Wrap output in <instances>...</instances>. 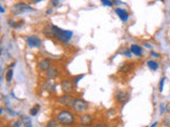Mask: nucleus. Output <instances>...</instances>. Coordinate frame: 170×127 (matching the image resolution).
<instances>
[{
  "mask_svg": "<svg viewBox=\"0 0 170 127\" xmlns=\"http://www.w3.org/2000/svg\"><path fill=\"white\" fill-rule=\"evenodd\" d=\"M56 120L60 125L64 126V127H70V126L75 125V123H76L75 115H73V112L70 111L69 109H63L61 111L57 112Z\"/></svg>",
  "mask_w": 170,
  "mask_h": 127,
  "instance_id": "nucleus-1",
  "label": "nucleus"
},
{
  "mask_svg": "<svg viewBox=\"0 0 170 127\" xmlns=\"http://www.w3.org/2000/svg\"><path fill=\"white\" fill-rule=\"evenodd\" d=\"M73 33L68 30H63L56 26L52 25V38L56 39L61 44H68L72 38Z\"/></svg>",
  "mask_w": 170,
  "mask_h": 127,
  "instance_id": "nucleus-2",
  "label": "nucleus"
},
{
  "mask_svg": "<svg viewBox=\"0 0 170 127\" xmlns=\"http://www.w3.org/2000/svg\"><path fill=\"white\" fill-rule=\"evenodd\" d=\"M73 109V111L77 113H84L86 110H88V103H87L85 100L80 99V98H77L73 102V105L71 107Z\"/></svg>",
  "mask_w": 170,
  "mask_h": 127,
  "instance_id": "nucleus-3",
  "label": "nucleus"
},
{
  "mask_svg": "<svg viewBox=\"0 0 170 127\" xmlns=\"http://www.w3.org/2000/svg\"><path fill=\"white\" fill-rule=\"evenodd\" d=\"M30 11H34V9L30 7L28 3H26V2H18V3H15L12 7V13L14 15L23 14V13L30 12Z\"/></svg>",
  "mask_w": 170,
  "mask_h": 127,
  "instance_id": "nucleus-4",
  "label": "nucleus"
},
{
  "mask_svg": "<svg viewBox=\"0 0 170 127\" xmlns=\"http://www.w3.org/2000/svg\"><path fill=\"white\" fill-rule=\"evenodd\" d=\"M75 100H76L75 96H72L70 93H65V94H63V95L60 96L59 100H57V102H59L61 105H63L64 107L70 108V107H72Z\"/></svg>",
  "mask_w": 170,
  "mask_h": 127,
  "instance_id": "nucleus-5",
  "label": "nucleus"
},
{
  "mask_svg": "<svg viewBox=\"0 0 170 127\" xmlns=\"http://www.w3.org/2000/svg\"><path fill=\"white\" fill-rule=\"evenodd\" d=\"M94 117L90 113H83L80 117V124L83 127H90L94 125Z\"/></svg>",
  "mask_w": 170,
  "mask_h": 127,
  "instance_id": "nucleus-6",
  "label": "nucleus"
},
{
  "mask_svg": "<svg viewBox=\"0 0 170 127\" xmlns=\"http://www.w3.org/2000/svg\"><path fill=\"white\" fill-rule=\"evenodd\" d=\"M73 83L71 80H63L61 82V88L64 93H71L73 91Z\"/></svg>",
  "mask_w": 170,
  "mask_h": 127,
  "instance_id": "nucleus-7",
  "label": "nucleus"
},
{
  "mask_svg": "<svg viewBox=\"0 0 170 127\" xmlns=\"http://www.w3.org/2000/svg\"><path fill=\"white\" fill-rule=\"evenodd\" d=\"M27 44L30 48H38L42 46V40L38 38L37 36H29L26 39Z\"/></svg>",
  "mask_w": 170,
  "mask_h": 127,
  "instance_id": "nucleus-8",
  "label": "nucleus"
},
{
  "mask_svg": "<svg viewBox=\"0 0 170 127\" xmlns=\"http://www.w3.org/2000/svg\"><path fill=\"white\" fill-rule=\"evenodd\" d=\"M129 93L127 91H118V92L116 93V95H115V100H116V102L118 103V104H125V102L129 101Z\"/></svg>",
  "mask_w": 170,
  "mask_h": 127,
  "instance_id": "nucleus-9",
  "label": "nucleus"
},
{
  "mask_svg": "<svg viewBox=\"0 0 170 127\" xmlns=\"http://www.w3.org/2000/svg\"><path fill=\"white\" fill-rule=\"evenodd\" d=\"M38 68L42 71H48L51 68V59L50 58H44L38 63Z\"/></svg>",
  "mask_w": 170,
  "mask_h": 127,
  "instance_id": "nucleus-10",
  "label": "nucleus"
},
{
  "mask_svg": "<svg viewBox=\"0 0 170 127\" xmlns=\"http://www.w3.org/2000/svg\"><path fill=\"white\" fill-rule=\"evenodd\" d=\"M56 88V85L54 84V81L53 80H48L46 81L45 83H44L42 89L44 91H49V92H51V91H54Z\"/></svg>",
  "mask_w": 170,
  "mask_h": 127,
  "instance_id": "nucleus-11",
  "label": "nucleus"
},
{
  "mask_svg": "<svg viewBox=\"0 0 170 127\" xmlns=\"http://www.w3.org/2000/svg\"><path fill=\"white\" fill-rule=\"evenodd\" d=\"M115 13L119 16V18L123 21V22H127V21L129 20V13H128L127 10L118 7V9L115 10Z\"/></svg>",
  "mask_w": 170,
  "mask_h": 127,
  "instance_id": "nucleus-12",
  "label": "nucleus"
},
{
  "mask_svg": "<svg viewBox=\"0 0 170 127\" xmlns=\"http://www.w3.org/2000/svg\"><path fill=\"white\" fill-rule=\"evenodd\" d=\"M45 75L48 80H54V78L59 76V70H57V68H56V67H51L48 71H46Z\"/></svg>",
  "mask_w": 170,
  "mask_h": 127,
  "instance_id": "nucleus-13",
  "label": "nucleus"
},
{
  "mask_svg": "<svg viewBox=\"0 0 170 127\" xmlns=\"http://www.w3.org/2000/svg\"><path fill=\"white\" fill-rule=\"evenodd\" d=\"M130 50H131V52H132V54H134V55H136V56L142 55V49L138 45H132L130 48Z\"/></svg>",
  "mask_w": 170,
  "mask_h": 127,
  "instance_id": "nucleus-14",
  "label": "nucleus"
},
{
  "mask_svg": "<svg viewBox=\"0 0 170 127\" xmlns=\"http://www.w3.org/2000/svg\"><path fill=\"white\" fill-rule=\"evenodd\" d=\"M133 69V65L131 63H125L123 64V66L120 67L119 71L121 72V73H128V72H130L131 70Z\"/></svg>",
  "mask_w": 170,
  "mask_h": 127,
  "instance_id": "nucleus-15",
  "label": "nucleus"
},
{
  "mask_svg": "<svg viewBox=\"0 0 170 127\" xmlns=\"http://www.w3.org/2000/svg\"><path fill=\"white\" fill-rule=\"evenodd\" d=\"M43 33L46 37H48V38H52V25H47L44 27Z\"/></svg>",
  "mask_w": 170,
  "mask_h": 127,
  "instance_id": "nucleus-16",
  "label": "nucleus"
},
{
  "mask_svg": "<svg viewBox=\"0 0 170 127\" xmlns=\"http://www.w3.org/2000/svg\"><path fill=\"white\" fill-rule=\"evenodd\" d=\"M147 66L148 68H149L150 70H152V71H156V70L158 69V63L155 61H153V59H151V61H147Z\"/></svg>",
  "mask_w": 170,
  "mask_h": 127,
  "instance_id": "nucleus-17",
  "label": "nucleus"
},
{
  "mask_svg": "<svg viewBox=\"0 0 170 127\" xmlns=\"http://www.w3.org/2000/svg\"><path fill=\"white\" fill-rule=\"evenodd\" d=\"M21 123L24 124V127H33L32 126V121L31 119L27 115H21Z\"/></svg>",
  "mask_w": 170,
  "mask_h": 127,
  "instance_id": "nucleus-18",
  "label": "nucleus"
},
{
  "mask_svg": "<svg viewBox=\"0 0 170 127\" xmlns=\"http://www.w3.org/2000/svg\"><path fill=\"white\" fill-rule=\"evenodd\" d=\"M40 110V106L38 104H36V105H34V106L32 107L31 109H30L29 113H30V115H31V117H35Z\"/></svg>",
  "mask_w": 170,
  "mask_h": 127,
  "instance_id": "nucleus-19",
  "label": "nucleus"
},
{
  "mask_svg": "<svg viewBox=\"0 0 170 127\" xmlns=\"http://www.w3.org/2000/svg\"><path fill=\"white\" fill-rule=\"evenodd\" d=\"M59 126H60V124H59V122H57L56 119V120H54V119L49 120L47 125H46V127H59Z\"/></svg>",
  "mask_w": 170,
  "mask_h": 127,
  "instance_id": "nucleus-20",
  "label": "nucleus"
},
{
  "mask_svg": "<svg viewBox=\"0 0 170 127\" xmlns=\"http://www.w3.org/2000/svg\"><path fill=\"white\" fill-rule=\"evenodd\" d=\"M12 78H13V70H12V69H9V70L7 71V74H5V81H7L8 83H11Z\"/></svg>",
  "mask_w": 170,
  "mask_h": 127,
  "instance_id": "nucleus-21",
  "label": "nucleus"
},
{
  "mask_svg": "<svg viewBox=\"0 0 170 127\" xmlns=\"http://www.w3.org/2000/svg\"><path fill=\"white\" fill-rule=\"evenodd\" d=\"M165 80H166V78L163 77L161 80V82H160V87H158V90H160V92H163V90H164V84H165Z\"/></svg>",
  "mask_w": 170,
  "mask_h": 127,
  "instance_id": "nucleus-22",
  "label": "nucleus"
},
{
  "mask_svg": "<svg viewBox=\"0 0 170 127\" xmlns=\"http://www.w3.org/2000/svg\"><path fill=\"white\" fill-rule=\"evenodd\" d=\"M102 1V4L105 5V7H113V2L111 0H101Z\"/></svg>",
  "mask_w": 170,
  "mask_h": 127,
  "instance_id": "nucleus-23",
  "label": "nucleus"
},
{
  "mask_svg": "<svg viewBox=\"0 0 170 127\" xmlns=\"http://www.w3.org/2000/svg\"><path fill=\"white\" fill-rule=\"evenodd\" d=\"M50 4H52V7H59L60 1L59 0H50Z\"/></svg>",
  "mask_w": 170,
  "mask_h": 127,
  "instance_id": "nucleus-24",
  "label": "nucleus"
},
{
  "mask_svg": "<svg viewBox=\"0 0 170 127\" xmlns=\"http://www.w3.org/2000/svg\"><path fill=\"white\" fill-rule=\"evenodd\" d=\"M84 77V75L83 74H82V75H79V76L78 77H75V78H73V83H75V84H78L79 82H80V80H81V78H83Z\"/></svg>",
  "mask_w": 170,
  "mask_h": 127,
  "instance_id": "nucleus-25",
  "label": "nucleus"
},
{
  "mask_svg": "<svg viewBox=\"0 0 170 127\" xmlns=\"http://www.w3.org/2000/svg\"><path fill=\"white\" fill-rule=\"evenodd\" d=\"M131 53H132V52H131V50H125V52H123V55L128 56V57H131V56H132V55H131Z\"/></svg>",
  "mask_w": 170,
  "mask_h": 127,
  "instance_id": "nucleus-26",
  "label": "nucleus"
},
{
  "mask_svg": "<svg viewBox=\"0 0 170 127\" xmlns=\"http://www.w3.org/2000/svg\"><path fill=\"white\" fill-rule=\"evenodd\" d=\"M150 55H151L152 57H155V58H158V57H160V54L156 53V52H153V51H151V53H150Z\"/></svg>",
  "mask_w": 170,
  "mask_h": 127,
  "instance_id": "nucleus-27",
  "label": "nucleus"
},
{
  "mask_svg": "<svg viewBox=\"0 0 170 127\" xmlns=\"http://www.w3.org/2000/svg\"><path fill=\"white\" fill-rule=\"evenodd\" d=\"M20 123L21 121H16V122H14V124H13V127H20Z\"/></svg>",
  "mask_w": 170,
  "mask_h": 127,
  "instance_id": "nucleus-28",
  "label": "nucleus"
},
{
  "mask_svg": "<svg viewBox=\"0 0 170 127\" xmlns=\"http://www.w3.org/2000/svg\"><path fill=\"white\" fill-rule=\"evenodd\" d=\"M94 127H108V125H105V124L103 123H99V124H96Z\"/></svg>",
  "mask_w": 170,
  "mask_h": 127,
  "instance_id": "nucleus-29",
  "label": "nucleus"
},
{
  "mask_svg": "<svg viewBox=\"0 0 170 127\" xmlns=\"http://www.w3.org/2000/svg\"><path fill=\"white\" fill-rule=\"evenodd\" d=\"M144 47L148 48V49H151V48H152V46L150 45V44H147V42H145V44H144Z\"/></svg>",
  "mask_w": 170,
  "mask_h": 127,
  "instance_id": "nucleus-30",
  "label": "nucleus"
},
{
  "mask_svg": "<svg viewBox=\"0 0 170 127\" xmlns=\"http://www.w3.org/2000/svg\"><path fill=\"white\" fill-rule=\"evenodd\" d=\"M51 13H52V9H48L47 11H46V14H51Z\"/></svg>",
  "mask_w": 170,
  "mask_h": 127,
  "instance_id": "nucleus-31",
  "label": "nucleus"
},
{
  "mask_svg": "<svg viewBox=\"0 0 170 127\" xmlns=\"http://www.w3.org/2000/svg\"><path fill=\"white\" fill-rule=\"evenodd\" d=\"M0 11H1V13H2V14H3V13H4V7H2V5H1V7H0Z\"/></svg>",
  "mask_w": 170,
  "mask_h": 127,
  "instance_id": "nucleus-32",
  "label": "nucleus"
},
{
  "mask_svg": "<svg viewBox=\"0 0 170 127\" xmlns=\"http://www.w3.org/2000/svg\"><path fill=\"white\" fill-rule=\"evenodd\" d=\"M167 111H168V112L170 113V104L168 105V106H167Z\"/></svg>",
  "mask_w": 170,
  "mask_h": 127,
  "instance_id": "nucleus-33",
  "label": "nucleus"
},
{
  "mask_svg": "<svg viewBox=\"0 0 170 127\" xmlns=\"http://www.w3.org/2000/svg\"><path fill=\"white\" fill-rule=\"evenodd\" d=\"M161 112H162V113L164 112V106H163V105H162V106H161Z\"/></svg>",
  "mask_w": 170,
  "mask_h": 127,
  "instance_id": "nucleus-34",
  "label": "nucleus"
},
{
  "mask_svg": "<svg viewBox=\"0 0 170 127\" xmlns=\"http://www.w3.org/2000/svg\"><path fill=\"white\" fill-rule=\"evenodd\" d=\"M13 67H15V63H12V64H11V69H12Z\"/></svg>",
  "mask_w": 170,
  "mask_h": 127,
  "instance_id": "nucleus-35",
  "label": "nucleus"
},
{
  "mask_svg": "<svg viewBox=\"0 0 170 127\" xmlns=\"http://www.w3.org/2000/svg\"><path fill=\"white\" fill-rule=\"evenodd\" d=\"M40 1H42V0H34V2H40Z\"/></svg>",
  "mask_w": 170,
  "mask_h": 127,
  "instance_id": "nucleus-36",
  "label": "nucleus"
}]
</instances>
